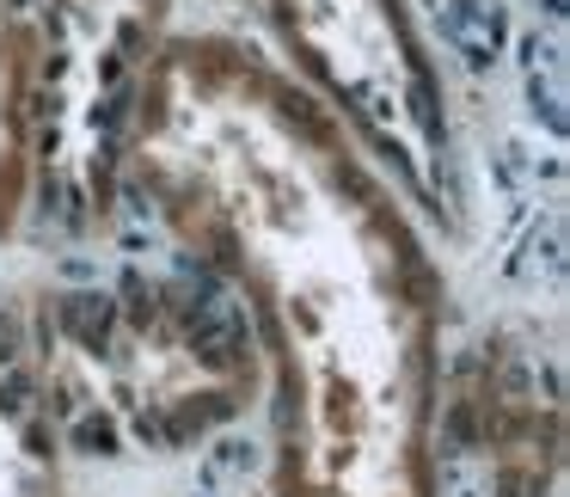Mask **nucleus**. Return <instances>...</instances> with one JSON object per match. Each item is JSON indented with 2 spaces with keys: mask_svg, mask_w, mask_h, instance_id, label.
Returning a JSON list of instances; mask_svg holds the SVG:
<instances>
[{
  "mask_svg": "<svg viewBox=\"0 0 570 497\" xmlns=\"http://www.w3.org/2000/svg\"><path fill=\"white\" fill-rule=\"evenodd\" d=\"M141 160L258 301L276 357L258 497H435V289L344 136L246 50L185 43L154 80Z\"/></svg>",
  "mask_w": 570,
  "mask_h": 497,
  "instance_id": "1",
  "label": "nucleus"
},
{
  "mask_svg": "<svg viewBox=\"0 0 570 497\" xmlns=\"http://www.w3.org/2000/svg\"><path fill=\"white\" fill-rule=\"evenodd\" d=\"M26 87H31V38L19 0H0V227L13 222L26 191Z\"/></svg>",
  "mask_w": 570,
  "mask_h": 497,
  "instance_id": "2",
  "label": "nucleus"
}]
</instances>
